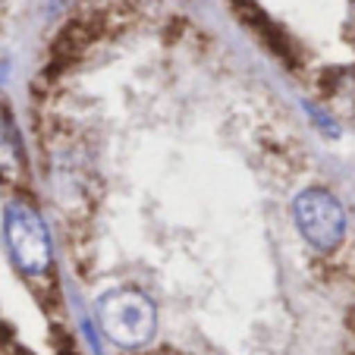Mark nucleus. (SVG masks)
<instances>
[{
  "label": "nucleus",
  "mask_w": 355,
  "mask_h": 355,
  "mask_svg": "<svg viewBox=\"0 0 355 355\" xmlns=\"http://www.w3.org/2000/svg\"><path fill=\"white\" fill-rule=\"evenodd\" d=\"M13 346H16V349H13V355H35V352H28V349H22L19 343H13Z\"/></svg>",
  "instance_id": "nucleus-6"
},
{
  "label": "nucleus",
  "mask_w": 355,
  "mask_h": 355,
  "mask_svg": "<svg viewBox=\"0 0 355 355\" xmlns=\"http://www.w3.org/2000/svg\"><path fill=\"white\" fill-rule=\"evenodd\" d=\"M3 242H7L10 261L28 277L47 274L54 264V248L47 223L28 201H10L3 211Z\"/></svg>",
  "instance_id": "nucleus-2"
},
{
  "label": "nucleus",
  "mask_w": 355,
  "mask_h": 355,
  "mask_svg": "<svg viewBox=\"0 0 355 355\" xmlns=\"http://www.w3.org/2000/svg\"><path fill=\"white\" fill-rule=\"evenodd\" d=\"M94 321L101 334L120 349H145L155 340L157 309L139 289H110L94 302Z\"/></svg>",
  "instance_id": "nucleus-1"
},
{
  "label": "nucleus",
  "mask_w": 355,
  "mask_h": 355,
  "mask_svg": "<svg viewBox=\"0 0 355 355\" xmlns=\"http://www.w3.org/2000/svg\"><path fill=\"white\" fill-rule=\"evenodd\" d=\"M22 173H26V151L10 114L0 110V180H22Z\"/></svg>",
  "instance_id": "nucleus-4"
},
{
  "label": "nucleus",
  "mask_w": 355,
  "mask_h": 355,
  "mask_svg": "<svg viewBox=\"0 0 355 355\" xmlns=\"http://www.w3.org/2000/svg\"><path fill=\"white\" fill-rule=\"evenodd\" d=\"M54 343H57V349H60V355H79V346L73 343V336H69L67 330H54Z\"/></svg>",
  "instance_id": "nucleus-5"
},
{
  "label": "nucleus",
  "mask_w": 355,
  "mask_h": 355,
  "mask_svg": "<svg viewBox=\"0 0 355 355\" xmlns=\"http://www.w3.org/2000/svg\"><path fill=\"white\" fill-rule=\"evenodd\" d=\"M293 220L302 239L318 252H334L346 239V211L340 198L321 186L302 189L293 201Z\"/></svg>",
  "instance_id": "nucleus-3"
}]
</instances>
